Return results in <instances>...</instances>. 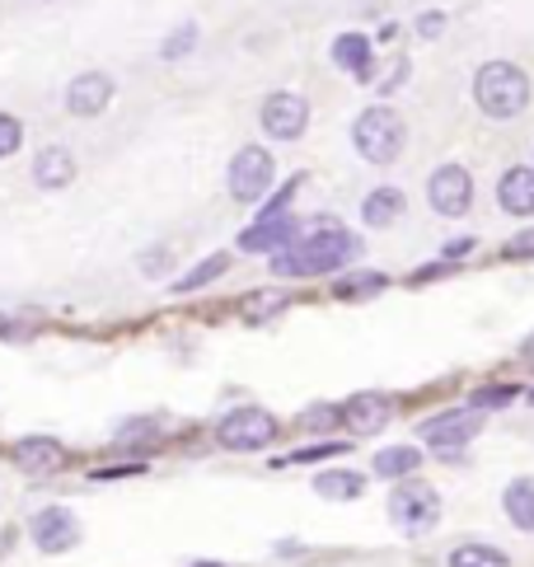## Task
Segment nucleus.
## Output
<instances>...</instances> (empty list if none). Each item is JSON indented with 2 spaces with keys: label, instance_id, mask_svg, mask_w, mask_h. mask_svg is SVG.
I'll return each instance as SVG.
<instances>
[{
  "label": "nucleus",
  "instance_id": "obj_12",
  "mask_svg": "<svg viewBox=\"0 0 534 567\" xmlns=\"http://www.w3.org/2000/svg\"><path fill=\"white\" fill-rule=\"evenodd\" d=\"M109 99H113V80L104 71H90V75H75L71 80V90H66V109L75 117H99L109 109Z\"/></svg>",
  "mask_w": 534,
  "mask_h": 567
},
{
  "label": "nucleus",
  "instance_id": "obj_29",
  "mask_svg": "<svg viewBox=\"0 0 534 567\" xmlns=\"http://www.w3.org/2000/svg\"><path fill=\"white\" fill-rule=\"evenodd\" d=\"M324 455H338V445H315V451H296V455H286L281 464H305V460H324Z\"/></svg>",
  "mask_w": 534,
  "mask_h": 567
},
{
  "label": "nucleus",
  "instance_id": "obj_31",
  "mask_svg": "<svg viewBox=\"0 0 534 567\" xmlns=\"http://www.w3.org/2000/svg\"><path fill=\"white\" fill-rule=\"evenodd\" d=\"M333 417H342V409H310L305 413V427H328Z\"/></svg>",
  "mask_w": 534,
  "mask_h": 567
},
{
  "label": "nucleus",
  "instance_id": "obj_28",
  "mask_svg": "<svg viewBox=\"0 0 534 567\" xmlns=\"http://www.w3.org/2000/svg\"><path fill=\"white\" fill-rule=\"evenodd\" d=\"M511 394H516L511 384H502V390H479V394H474V403H479V409H497V403H506Z\"/></svg>",
  "mask_w": 534,
  "mask_h": 567
},
{
  "label": "nucleus",
  "instance_id": "obj_14",
  "mask_svg": "<svg viewBox=\"0 0 534 567\" xmlns=\"http://www.w3.org/2000/svg\"><path fill=\"white\" fill-rule=\"evenodd\" d=\"M291 235H296V220L291 216H273V220H258L254 230H244L239 249H249V254L273 249V254H281L286 245H291Z\"/></svg>",
  "mask_w": 534,
  "mask_h": 567
},
{
  "label": "nucleus",
  "instance_id": "obj_33",
  "mask_svg": "<svg viewBox=\"0 0 534 567\" xmlns=\"http://www.w3.org/2000/svg\"><path fill=\"white\" fill-rule=\"evenodd\" d=\"M141 268H151V277H155V268H170V249H160V254H146V258H141Z\"/></svg>",
  "mask_w": 534,
  "mask_h": 567
},
{
  "label": "nucleus",
  "instance_id": "obj_25",
  "mask_svg": "<svg viewBox=\"0 0 534 567\" xmlns=\"http://www.w3.org/2000/svg\"><path fill=\"white\" fill-rule=\"evenodd\" d=\"M19 141H24V127H19V117L0 113V159L19 151Z\"/></svg>",
  "mask_w": 534,
  "mask_h": 567
},
{
  "label": "nucleus",
  "instance_id": "obj_4",
  "mask_svg": "<svg viewBox=\"0 0 534 567\" xmlns=\"http://www.w3.org/2000/svg\"><path fill=\"white\" fill-rule=\"evenodd\" d=\"M389 520H394L403 535H427L431 525L441 520L437 488H427V483H399L394 497H389Z\"/></svg>",
  "mask_w": 534,
  "mask_h": 567
},
{
  "label": "nucleus",
  "instance_id": "obj_20",
  "mask_svg": "<svg viewBox=\"0 0 534 567\" xmlns=\"http://www.w3.org/2000/svg\"><path fill=\"white\" fill-rule=\"evenodd\" d=\"M399 212H403V193L399 188H380V193L366 197V207H361L366 226H394Z\"/></svg>",
  "mask_w": 534,
  "mask_h": 567
},
{
  "label": "nucleus",
  "instance_id": "obj_13",
  "mask_svg": "<svg viewBox=\"0 0 534 567\" xmlns=\"http://www.w3.org/2000/svg\"><path fill=\"white\" fill-rule=\"evenodd\" d=\"M497 197L511 216H534V169L530 165L506 169L502 184H497Z\"/></svg>",
  "mask_w": 534,
  "mask_h": 567
},
{
  "label": "nucleus",
  "instance_id": "obj_1",
  "mask_svg": "<svg viewBox=\"0 0 534 567\" xmlns=\"http://www.w3.org/2000/svg\"><path fill=\"white\" fill-rule=\"evenodd\" d=\"M361 254V239L347 230H319L305 235L296 249L277 254V272L286 277H319V272H338L342 262H352Z\"/></svg>",
  "mask_w": 534,
  "mask_h": 567
},
{
  "label": "nucleus",
  "instance_id": "obj_9",
  "mask_svg": "<svg viewBox=\"0 0 534 567\" xmlns=\"http://www.w3.org/2000/svg\"><path fill=\"white\" fill-rule=\"evenodd\" d=\"M33 544L43 554H66L80 544V520L75 512H66V506H43V512L33 516Z\"/></svg>",
  "mask_w": 534,
  "mask_h": 567
},
{
  "label": "nucleus",
  "instance_id": "obj_2",
  "mask_svg": "<svg viewBox=\"0 0 534 567\" xmlns=\"http://www.w3.org/2000/svg\"><path fill=\"white\" fill-rule=\"evenodd\" d=\"M474 99L487 117H516L530 104V75L511 62H487L474 75Z\"/></svg>",
  "mask_w": 534,
  "mask_h": 567
},
{
  "label": "nucleus",
  "instance_id": "obj_30",
  "mask_svg": "<svg viewBox=\"0 0 534 567\" xmlns=\"http://www.w3.org/2000/svg\"><path fill=\"white\" fill-rule=\"evenodd\" d=\"M441 29H445V14H437V10H431V14H422V19H418V33H422V38H437Z\"/></svg>",
  "mask_w": 534,
  "mask_h": 567
},
{
  "label": "nucleus",
  "instance_id": "obj_5",
  "mask_svg": "<svg viewBox=\"0 0 534 567\" xmlns=\"http://www.w3.org/2000/svg\"><path fill=\"white\" fill-rule=\"evenodd\" d=\"M273 174H277V165H273V155H267L263 146H244L235 159H230V193L239 197V202H258L267 188H273Z\"/></svg>",
  "mask_w": 534,
  "mask_h": 567
},
{
  "label": "nucleus",
  "instance_id": "obj_32",
  "mask_svg": "<svg viewBox=\"0 0 534 567\" xmlns=\"http://www.w3.org/2000/svg\"><path fill=\"white\" fill-rule=\"evenodd\" d=\"M506 254H511V258L534 254V230H530V235H521V239H511V245H506Z\"/></svg>",
  "mask_w": 534,
  "mask_h": 567
},
{
  "label": "nucleus",
  "instance_id": "obj_27",
  "mask_svg": "<svg viewBox=\"0 0 534 567\" xmlns=\"http://www.w3.org/2000/svg\"><path fill=\"white\" fill-rule=\"evenodd\" d=\"M376 287H384V277H380V272H371V277H357V281H342L338 296H361V291H376Z\"/></svg>",
  "mask_w": 534,
  "mask_h": 567
},
{
  "label": "nucleus",
  "instance_id": "obj_26",
  "mask_svg": "<svg viewBox=\"0 0 534 567\" xmlns=\"http://www.w3.org/2000/svg\"><path fill=\"white\" fill-rule=\"evenodd\" d=\"M403 75H408V62H403V56H394V62H389V71L380 75V85H376V90H380V94L399 90V80H403Z\"/></svg>",
  "mask_w": 534,
  "mask_h": 567
},
{
  "label": "nucleus",
  "instance_id": "obj_21",
  "mask_svg": "<svg viewBox=\"0 0 534 567\" xmlns=\"http://www.w3.org/2000/svg\"><path fill=\"white\" fill-rule=\"evenodd\" d=\"M506 516L521 525V530H534V478H516L506 488Z\"/></svg>",
  "mask_w": 534,
  "mask_h": 567
},
{
  "label": "nucleus",
  "instance_id": "obj_10",
  "mask_svg": "<svg viewBox=\"0 0 534 567\" xmlns=\"http://www.w3.org/2000/svg\"><path fill=\"white\" fill-rule=\"evenodd\" d=\"M389 417H394V403H389L384 394H376V390H361V394H352L342 403V422L357 436H371V432L389 427Z\"/></svg>",
  "mask_w": 534,
  "mask_h": 567
},
{
  "label": "nucleus",
  "instance_id": "obj_22",
  "mask_svg": "<svg viewBox=\"0 0 534 567\" xmlns=\"http://www.w3.org/2000/svg\"><path fill=\"white\" fill-rule=\"evenodd\" d=\"M450 567H511V558L502 549H487V544H460L450 554Z\"/></svg>",
  "mask_w": 534,
  "mask_h": 567
},
{
  "label": "nucleus",
  "instance_id": "obj_18",
  "mask_svg": "<svg viewBox=\"0 0 534 567\" xmlns=\"http://www.w3.org/2000/svg\"><path fill=\"white\" fill-rule=\"evenodd\" d=\"M361 488H366V478L352 474V470H324L315 478V493L319 497H333V502H352V497H361Z\"/></svg>",
  "mask_w": 534,
  "mask_h": 567
},
{
  "label": "nucleus",
  "instance_id": "obj_7",
  "mask_svg": "<svg viewBox=\"0 0 534 567\" xmlns=\"http://www.w3.org/2000/svg\"><path fill=\"white\" fill-rule=\"evenodd\" d=\"M427 197H431V207H437L441 216H464L469 202H474V178H469L464 165H441L437 174H431Z\"/></svg>",
  "mask_w": 534,
  "mask_h": 567
},
{
  "label": "nucleus",
  "instance_id": "obj_16",
  "mask_svg": "<svg viewBox=\"0 0 534 567\" xmlns=\"http://www.w3.org/2000/svg\"><path fill=\"white\" fill-rule=\"evenodd\" d=\"M10 455H14L19 470L43 474V470H57V464H61V445L52 436H24V441H14Z\"/></svg>",
  "mask_w": 534,
  "mask_h": 567
},
{
  "label": "nucleus",
  "instance_id": "obj_11",
  "mask_svg": "<svg viewBox=\"0 0 534 567\" xmlns=\"http://www.w3.org/2000/svg\"><path fill=\"white\" fill-rule=\"evenodd\" d=\"M479 432V417L474 413H441V417H431L427 427H422V441L427 445H437L441 455H460L464 451V441Z\"/></svg>",
  "mask_w": 534,
  "mask_h": 567
},
{
  "label": "nucleus",
  "instance_id": "obj_19",
  "mask_svg": "<svg viewBox=\"0 0 534 567\" xmlns=\"http://www.w3.org/2000/svg\"><path fill=\"white\" fill-rule=\"evenodd\" d=\"M418 464H422L418 445H389V451L376 455V474L380 478H408V474H418Z\"/></svg>",
  "mask_w": 534,
  "mask_h": 567
},
{
  "label": "nucleus",
  "instance_id": "obj_23",
  "mask_svg": "<svg viewBox=\"0 0 534 567\" xmlns=\"http://www.w3.org/2000/svg\"><path fill=\"white\" fill-rule=\"evenodd\" d=\"M225 268H230V258H225V254H212L207 262H197V268H193L188 277H178V281H174V291L183 296V291H197V287H207V281H216Z\"/></svg>",
  "mask_w": 534,
  "mask_h": 567
},
{
  "label": "nucleus",
  "instance_id": "obj_17",
  "mask_svg": "<svg viewBox=\"0 0 534 567\" xmlns=\"http://www.w3.org/2000/svg\"><path fill=\"white\" fill-rule=\"evenodd\" d=\"M333 62L352 75H371V43H366L361 33H342L333 43Z\"/></svg>",
  "mask_w": 534,
  "mask_h": 567
},
{
  "label": "nucleus",
  "instance_id": "obj_36",
  "mask_svg": "<svg viewBox=\"0 0 534 567\" xmlns=\"http://www.w3.org/2000/svg\"><path fill=\"white\" fill-rule=\"evenodd\" d=\"M530 409H534V394H530Z\"/></svg>",
  "mask_w": 534,
  "mask_h": 567
},
{
  "label": "nucleus",
  "instance_id": "obj_34",
  "mask_svg": "<svg viewBox=\"0 0 534 567\" xmlns=\"http://www.w3.org/2000/svg\"><path fill=\"white\" fill-rule=\"evenodd\" d=\"M525 357H530V361H534V333H530V342H525Z\"/></svg>",
  "mask_w": 534,
  "mask_h": 567
},
{
  "label": "nucleus",
  "instance_id": "obj_3",
  "mask_svg": "<svg viewBox=\"0 0 534 567\" xmlns=\"http://www.w3.org/2000/svg\"><path fill=\"white\" fill-rule=\"evenodd\" d=\"M403 117L394 113V109H384V104H376V109H366L361 117H357V127H352V141H357V151L371 159V165H394L399 159V151H403Z\"/></svg>",
  "mask_w": 534,
  "mask_h": 567
},
{
  "label": "nucleus",
  "instance_id": "obj_15",
  "mask_svg": "<svg viewBox=\"0 0 534 567\" xmlns=\"http://www.w3.org/2000/svg\"><path fill=\"white\" fill-rule=\"evenodd\" d=\"M75 178V159L66 146H48V151H38L33 159V184L38 188H66Z\"/></svg>",
  "mask_w": 534,
  "mask_h": 567
},
{
  "label": "nucleus",
  "instance_id": "obj_24",
  "mask_svg": "<svg viewBox=\"0 0 534 567\" xmlns=\"http://www.w3.org/2000/svg\"><path fill=\"white\" fill-rule=\"evenodd\" d=\"M193 48H197V24H183L170 43H164V62H178V56L193 52Z\"/></svg>",
  "mask_w": 534,
  "mask_h": 567
},
{
  "label": "nucleus",
  "instance_id": "obj_8",
  "mask_svg": "<svg viewBox=\"0 0 534 567\" xmlns=\"http://www.w3.org/2000/svg\"><path fill=\"white\" fill-rule=\"evenodd\" d=\"M305 123H310V104H305L300 94L281 90V94H267L263 99V127H267V136L296 141L305 132Z\"/></svg>",
  "mask_w": 534,
  "mask_h": 567
},
{
  "label": "nucleus",
  "instance_id": "obj_35",
  "mask_svg": "<svg viewBox=\"0 0 534 567\" xmlns=\"http://www.w3.org/2000/svg\"><path fill=\"white\" fill-rule=\"evenodd\" d=\"M197 567H220V563H197Z\"/></svg>",
  "mask_w": 534,
  "mask_h": 567
},
{
  "label": "nucleus",
  "instance_id": "obj_6",
  "mask_svg": "<svg viewBox=\"0 0 534 567\" xmlns=\"http://www.w3.org/2000/svg\"><path fill=\"white\" fill-rule=\"evenodd\" d=\"M273 436H277V422L263 409H235L220 422V445H230V451H263Z\"/></svg>",
  "mask_w": 534,
  "mask_h": 567
}]
</instances>
